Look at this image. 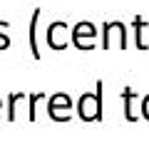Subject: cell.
<instances>
[{"label":"cell","instance_id":"4","mask_svg":"<svg viewBox=\"0 0 149 149\" xmlns=\"http://www.w3.org/2000/svg\"><path fill=\"white\" fill-rule=\"evenodd\" d=\"M37 22H40V8L32 10L30 17V55L35 60H40V45H37Z\"/></svg>","mask_w":149,"mask_h":149},{"label":"cell","instance_id":"6","mask_svg":"<svg viewBox=\"0 0 149 149\" xmlns=\"http://www.w3.org/2000/svg\"><path fill=\"white\" fill-rule=\"evenodd\" d=\"M65 27H67V25H65L62 20H55L52 25L47 27V45H50L52 50H65V47H67V45L57 42V30H65Z\"/></svg>","mask_w":149,"mask_h":149},{"label":"cell","instance_id":"13","mask_svg":"<svg viewBox=\"0 0 149 149\" xmlns=\"http://www.w3.org/2000/svg\"><path fill=\"white\" fill-rule=\"evenodd\" d=\"M0 109H3V100H0Z\"/></svg>","mask_w":149,"mask_h":149},{"label":"cell","instance_id":"8","mask_svg":"<svg viewBox=\"0 0 149 149\" xmlns=\"http://www.w3.org/2000/svg\"><path fill=\"white\" fill-rule=\"evenodd\" d=\"M134 45H137V50H144L147 45H144V40H142V30H144V22H142V17L139 15H134Z\"/></svg>","mask_w":149,"mask_h":149},{"label":"cell","instance_id":"10","mask_svg":"<svg viewBox=\"0 0 149 149\" xmlns=\"http://www.w3.org/2000/svg\"><path fill=\"white\" fill-rule=\"evenodd\" d=\"M114 25H117V22H104V25H102V50L109 47V32L114 30Z\"/></svg>","mask_w":149,"mask_h":149},{"label":"cell","instance_id":"12","mask_svg":"<svg viewBox=\"0 0 149 149\" xmlns=\"http://www.w3.org/2000/svg\"><path fill=\"white\" fill-rule=\"evenodd\" d=\"M139 114H142V117L149 122V95H147V97H142V104H139Z\"/></svg>","mask_w":149,"mask_h":149},{"label":"cell","instance_id":"9","mask_svg":"<svg viewBox=\"0 0 149 149\" xmlns=\"http://www.w3.org/2000/svg\"><path fill=\"white\" fill-rule=\"evenodd\" d=\"M42 92H40V95H27V102H30V104H27V119H30V122H35V117H37V114H35V107H37V102H40V100H42Z\"/></svg>","mask_w":149,"mask_h":149},{"label":"cell","instance_id":"1","mask_svg":"<svg viewBox=\"0 0 149 149\" xmlns=\"http://www.w3.org/2000/svg\"><path fill=\"white\" fill-rule=\"evenodd\" d=\"M72 97L67 95V92H57V95H52L47 100V114L52 122H70V109H72Z\"/></svg>","mask_w":149,"mask_h":149},{"label":"cell","instance_id":"5","mask_svg":"<svg viewBox=\"0 0 149 149\" xmlns=\"http://www.w3.org/2000/svg\"><path fill=\"white\" fill-rule=\"evenodd\" d=\"M134 100H137L134 90L124 87V90H122V107H124V119H127V122H137V119H139V114H134V109H132V102Z\"/></svg>","mask_w":149,"mask_h":149},{"label":"cell","instance_id":"7","mask_svg":"<svg viewBox=\"0 0 149 149\" xmlns=\"http://www.w3.org/2000/svg\"><path fill=\"white\" fill-rule=\"evenodd\" d=\"M20 100H25L22 92H13V95H8V112H5V119H8V122H15V119H17L15 107H17V102H20Z\"/></svg>","mask_w":149,"mask_h":149},{"label":"cell","instance_id":"2","mask_svg":"<svg viewBox=\"0 0 149 149\" xmlns=\"http://www.w3.org/2000/svg\"><path fill=\"white\" fill-rule=\"evenodd\" d=\"M77 117L82 119V122H102V114L100 112V102H97V95H90V92H85V95H80V102H77Z\"/></svg>","mask_w":149,"mask_h":149},{"label":"cell","instance_id":"3","mask_svg":"<svg viewBox=\"0 0 149 149\" xmlns=\"http://www.w3.org/2000/svg\"><path fill=\"white\" fill-rule=\"evenodd\" d=\"M97 37V27L92 25L90 20H82V22H77V25L72 27V45L77 50H92L95 47V42H92V40H95Z\"/></svg>","mask_w":149,"mask_h":149},{"label":"cell","instance_id":"11","mask_svg":"<svg viewBox=\"0 0 149 149\" xmlns=\"http://www.w3.org/2000/svg\"><path fill=\"white\" fill-rule=\"evenodd\" d=\"M8 25H10V22L0 20V50H8V47H10V37L3 32V27H8Z\"/></svg>","mask_w":149,"mask_h":149}]
</instances>
